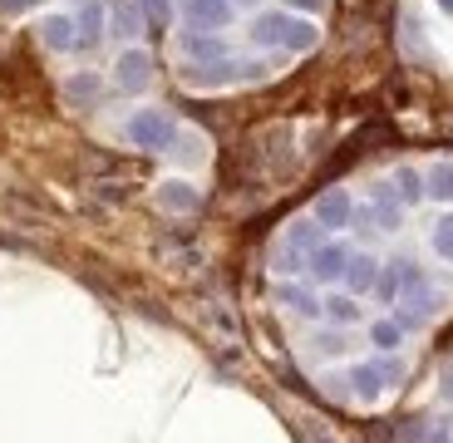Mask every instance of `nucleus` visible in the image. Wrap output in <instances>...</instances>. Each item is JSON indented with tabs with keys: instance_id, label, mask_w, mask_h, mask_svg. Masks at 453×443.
Returning <instances> with one entry per match:
<instances>
[{
	"instance_id": "1",
	"label": "nucleus",
	"mask_w": 453,
	"mask_h": 443,
	"mask_svg": "<svg viewBox=\"0 0 453 443\" xmlns=\"http://www.w3.org/2000/svg\"><path fill=\"white\" fill-rule=\"evenodd\" d=\"M251 40H257L261 50H286V55H311L316 50V25L301 20L296 11H272V15H257V25H251Z\"/></svg>"
},
{
	"instance_id": "13",
	"label": "nucleus",
	"mask_w": 453,
	"mask_h": 443,
	"mask_svg": "<svg viewBox=\"0 0 453 443\" xmlns=\"http://www.w3.org/2000/svg\"><path fill=\"white\" fill-rule=\"evenodd\" d=\"M345 266H350V247H340V241H326V247L311 256V276H316V281H340Z\"/></svg>"
},
{
	"instance_id": "32",
	"label": "nucleus",
	"mask_w": 453,
	"mask_h": 443,
	"mask_svg": "<svg viewBox=\"0 0 453 443\" xmlns=\"http://www.w3.org/2000/svg\"><path fill=\"white\" fill-rule=\"evenodd\" d=\"M80 5H84V0H80Z\"/></svg>"
},
{
	"instance_id": "25",
	"label": "nucleus",
	"mask_w": 453,
	"mask_h": 443,
	"mask_svg": "<svg viewBox=\"0 0 453 443\" xmlns=\"http://www.w3.org/2000/svg\"><path fill=\"white\" fill-rule=\"evenodd\" d=\"M173 148H178L173 158H182V163H197V158H203V138H193V134H178V143H173Z\"/></svg>"
},
{
	"instance_id": "12",
	"label": "nucleus",
	"mask_w": 453,
	"mask_h": 443,
	"mask_svg": "<svg viewBox=\"0 0 453 443\" xmlns=\"http://www.w3.org/2000/svg\"><path fill=\"white\" fill-rule=\"evenodd\" d=\"M40 40L50 50H80V20L74 15H45L40 20Z\"/></svg>"
},
{
	"instance_id": "19",
	"label": "nucleus",
	"mask_w": 453,
	"mask_h": 443,
	"mask_svg": "<svg viewBox=\"0 0 453 443\" xmlns=\"http://www.w3.org/2000/svg\"><path fill=\"white\" fill-rule=\"evenodd\" d=\"M424 178H429V197H434V202H453V163H434Z\"/></svg>"
},
{
	"instance_id": "6",
	"label": "nucleus",
	"mask_w": 453,
	"mask_h": 443,
	"mask_svg": "<svg viewBox=\"0 0 453 443\" xmlns=\"http://www.w3.org/2000/svg\"><path fill=\"white\" fill-rule=\"evenodd\" d=\"M182 20L193 30H222L232 25V0H182Z\"/></svg>"
},
{
	"instance_id": "10",
	"label": "nucleus",
	"mask_w": 453,
	"mask_h": 443,
	"mask_svg": "<svg viewBox=\"0 0 453 443\" xmlns=\"http://www.w3.org/2000/svg\"><path fill=\"white\" fill-rule=\"evenodd\" d=\"M316 217L326 222V227H350L355 217H360V207L350 202V193H340V187H330V193H320Z\"/></svg>"
},
{
	"instance_id": "2",
	"label": "nucleus",
	"mask_w": 453,
	"mask_h": 443,
	"mask_svg": "<svg viewBox=\"0 0 453 443\" xmlns=\"http://www.w3.org/2000/svg\"><path fill=\"white\" fill-rule=\"evenodd\" d=\"M266 65H247V59H188L182 65V84L188 89H222L237 80H261Z\"/></svg>"
},
{
	"instance_id": "14",
	"label": "nucleus",
	"mask_w": 453,
	"mask_h": 443,
	"mask_svg": "<svg viewBox=\"0 0 453 443\" xmlns=\"http://www.w3.org/2000/svg\"><path fill=\"white\" fill-rule=\"evenodd\" d=\"M158 202L168 207V212H197V207H203V193H197L188 178H168V182H158Z\"/></svg>"
},
{
	"instance_id": "27",
	"label": "nucleus",
	"mask_w": 453,
	"mask_h": 443,
	"mask_svg": "<svg viewBox=\"0 0 453 443\" xmlns=\"http://www.w3.org/2000/svg\"><path fill=\"white\" fill-rule=\"evenodd\" d=\"M326 0H286V11H296V15H316Z\"/></svg>"
},
{
	"instance_id": "9",
	"label": "nucleus",
	"mask_w": 453,
	"mask_h": 443,
	"mask_svg": "<svg viewBox=\"0 0 453 443\" xmlns=\"http://www.w3.org/2000/svg\"><path fill=\"white\" fill-rule=\"evenodd\" d=\"M109 34L124 40V45L143 34V11H138L134 0H109Z\"/></svg>"
},
{
	"instance_id": "29",
	"label": "nucleus",
	"mask_w": 453,
	"mask_h": 443,
	"mask_svg": "<svg viewBox=\"0 0 453 443\" xmlns=\"http://www.w3.org/2000/svg\"><path fill=\"white\" fill-rule=\"evenodd\" d=\"M443 399H453V364L443 370Z\"/></svg>"
},
{
	"instance_id": "22",
	"label": "nucleus",
	"mask_w": 453,
	"mask_h": 443,
	"mask_svg": "<svg viewBox=\"0 0 453 443\" xmlns=\"http://www.w3.org/2000/svg\"><path fill=\"white\" fill-rule=\"evenodd\" d=\"M65 94L74 103H89V99H99V74H89V69H80V74H74V80L65 84Z\"/></svg>"
},
{
	"instance_id": "17",
	"label": "nucleus",
	"mask_w": 453,
	"mask_h": 443,
	"mask_svg": "<svg viewBox=\"0 0 453 443\" xmlns=\"http://www.w3.org/2000/svg\"><path fill=\"white\" fill-rule=\"evenodd\" d=\"M395 187H399V197H404L409 207L429 197V178H424L419 168H395Z\"/></svg>"
},
{
	"instance_id": "31",
	"label": "nucleus",
	"mask_w": 453,
	"mask_h": 443,
	"mask_svg": "<svg viewBox=\"0 0 453 443\" xmlns=\"http://www.w3.org/2000/svg\"><path fill=\"white\" fill-rule=\"evenodd\" d=\"M232 5H261V0H232Z\"/></svg>"
},
{
	"instance_id": "30",
	"label": "nucleus",
	"mask_w": 453,
	"mask_h": 443,
	"mask_svg": "<svg viewBox=\"0 0 453 443\" xmlns=\"http://www.w3.org/2000/svg\"><path fill=\"white\" fill-rule=\"evenodd\" d=\"M434 5H439L443 15H453V0H434Z\"/></svg>"
},
{
	"instance_id": "3",
	"label": "nucleus",
	"mask_w": 453,
	"mask_h": 443,
	"mask_svg": "<svg viewBox=\"0 0 453 443\" xmlns=\"http://www.w3.org/2000/svg\"><path fill=\"white\" fill-rule=\"evenodd\" d=\"M124 134H128V143L143 148V153H168V148L178 143V118H173L168 109H138V114H128Z\"/></svg>"
},
{
	"instance_id": "20",
	"label": "nucleus",
	"mask_w": 453,
	"mask_h": 443,
	"mask_svg": "<svg viewBox=\"0 0 453 443\" xmlns=\"http://www.w3.org/2000/svg\"><path fill=\"white\" fill-rule=\"evenodd\" d=\"M370 340H374V350H399V345H404V325H399V320H374Z\"/></svg>"
},
{
	"instance_id": "8",
	"label": "nucleus",
	"mask_w": 453,
	"mask_h": 443,
	"mask_svg": "<svg viewBox=\"0 0 453 443\" xmlns=\"http://www.w3.org/2000/svg\"><path fill=\"white\" fill-rule=\"evenodd\" d=\"M178 50H182V59H226V40H222V34L193 30V25L178 34Z\"/></svg>"
},
{
	"instance_id": "11",
	"label": "nucleus",
	"mask_w": 453,
	"mask_h": 443,
	"mask_svg": "<svg viewBox=\"0 0 453 443\" xmlns=\"http://www.w3.org/2000/svg\"><path fill=\"white\" fill-rule=\"evenodd\" d=\"M74 20H80V50H99V40L109 34V11H104L99 0H84Z\"/></svg>"
},
{
	"instance_id": "24",
	"label": "nucleus",
	"mask_w": 453,
	"mask_h": 443,
	"mask_svg": "<svg viewBox=\"0 0 453 443\" xmlns=\"http://www.w3.org/2000/svg\"><path fill=\"white\" fill-rule=\"evenodd\" d=\"M434 251H439L443 262H453V212L439 217V227H434Z\"/></svg>"
},
{
	"instance_id": "7",
	"label": "nucleus",
	"mask_w": 453,
	"mask_h": 443,
	"mask_svg": "<svg viewBox=\"0 0 453 443\" xmlns=\"http://www.w3.org/2000/svg\"><path fill=\"white\" fill-rule=\"evenodd\" d=\"M389 379H399V364L395 360H370V364H360V370H350V389H355V394H365V399H374Z\"/></svg>"
},
{
	"instance_id": "23",
	"label": "nucleus",
	"mask_w": 453,
	"mask_h": 443,
	"mask_svg": "<svg viewBox=\"0 0 453 443\" xmlns=\"http://www.w3.org/2000/svg\"><path fill=\"white\" fill-rule=\"evenodd\" d=\"M326 316L335 320V325H355V320H360V310H355V295H330V301H326Z\"/></svg>"
},
{
	"instance_id": "18",
	"label": "nucleus",
	"mask_w": 453,
	"mask_h": 443,
	"mask_svg": "<svg viewBox=\"0 0 453 443\" xmlns=\"http://www.w3.org/2000/svg\"><path fill=\"white\" fill-rule=\"evenodd\" d=\"M276 295H281L286 306H296V316H326V301H316V295L301 291V286H281Z\"/></svg>"
},
{
	"instance_id": "26",
	"label": "nucleus",
	"mask_w": 453,
	"mask_h": 443,
	"mask_svg": "<svg viewBox=\"0 0 453 443\" xmlns=\"http://www.w3.org/2000/svg\"><path fill=\"white\" fill-rule=\"evenodd\" d=\"M40 0H0V15H25V11H35Z\"/></svg>"
},
{
	"instance_id": "21",
	"label": "nucleus",
	"mask_w": 453,
	"mask_h": 443,
	"mask_svg": "<svg viewBox=\"0 0 453 443\" xmlns=\"http://www.w3.org/2000/svg\"><path fill=\"white\" fill-rule=\"evenodd\" d=\"M404 266L409 262H395L380 271V281H374V291H380V301H395V295H404Z\"/></svg>"
},
{
	"instance_id": "15",
	"label": "nucleus",
	"mask_w": 453,
	"mask_h": 443,
	"mask_svg": "<svg viewBox=\"0 0 453 443\" xmlns=\"http://www.w3.org/2000/svg\"><path fill=\"white\" fill-rule=\"evenodd\" d=\"M370 217H374V222H380L385 232H395L399 222H404V197H399L395 187H380V193H374V207H370Z\"/></svg>"
},
{
	"instance_id": "4",
	"label": "nucleus",
	"mask_w": 453,
	"mask_h": 443,
	"mask_svg": "<svg viewBox=\"0 0 453 443\" xmlns=\"http://www.w3.org/2000/svg\"><path fill=\"white\" fill-rule=\"evenodd\" d=\"M326 222H320V217H306V222H296L291 227V237H286V266H311V256H316L320 247H326Z\"/></svg>"
},
{
	"instance_id": "28",
	"label": "nucleus",
	"mask_w": 453,
	"mask_h": 443,
	"mask_svg": "<svg viewBox=\"0 0 453 443\" xmlns=\"http://www.w3.org/2000/svg\"><path fill=\"white\" fill-rule=\"evenodd\" d=\"M143 5H148V11H153V15H158V20H163V15H168V0H143Z\"/></svg>"
},
{
	"instance_id": "16",
	"label": "nucleus",
	"mask_w": 453,
	"mask_h": 443,
	"mask_svg": "<svg viewBox=\"0 0 453 443\" xmlns=\"http://www.w3.org/2000/svg\"><path fill=\"white\" fill-rule=\"evenodd\" d=\"M374 281H380V266H374L370 256H350V266H345V286H350V295L374 291Z\"/></svg>"
},
{
	"instance_id": "5",
	"label": "nucleus",
	"mask_w": 453,
	"mask_h": 443,
	"mask_svg": "<svg viewBox=\"0 0 453 443\" xmlns=\"http://www.w3.org/2000/svg\"><path fill=\"white\" fill-rule=\"evenodd\" d=\"M113 80H119V89H124V94L148 89V80H153V55H143V50H124L119 65H113Z\"/></svg>"
}]
</instances>
